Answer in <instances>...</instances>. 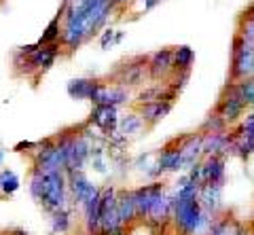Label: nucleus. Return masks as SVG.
I'll return each instance as SVG.
<instances>
[{"instance_id": "nucleus-1", "label": "nucleus", "mask_w": 254, "mask_h": 235, "mask_svg": "<svg viewBox=\"0 0 254 235\" xmlns=\"http://www.w3.org/2000/svg\"><path fill=\"white\" fill-rule=\"evenodd\" d=\"M115 11L113 0H62L58 17L62 19V51L72 56L102 30Z\"/></svg>"}, {"instance_id": "nucleus-2", "label": "nucleus", "mask_w": 254, "mask_h": 235, "mask_svg": "<svg viewBox=\"0 0 254 235\" xmlns=\"http://www.w3.org/2000/svg\"><path fill=\"white\" fill-rule=\"evenodd\" d=\"M62 53L64 51H62L60 43H55V45L32 43V45L17 47L13 53V70L17 76L32 78L34 85H38L41 76L49 72L55 64V59H58Z\"/></svg>"}, {"instance_id": "nucleus-3", "label": "nucleus", "mask_w": 254, "mask_h": 235, "mask_svg": "<svg viewBox=\"0 0 254 235\" xmlns=\"http://www.w3.org/2000/svg\"><path fill=\"white\" fill-rule=\"evenodd\" d=\"M174 193H176V206L172 216L174 235H195L208 218L199 203V184L189 182L182 189H174Z\"/></svg>"}, {"instance_id": "nucleus-4", "label": "nucleus", "mask_w": 254, "mask_h": 235, "mask_svg": "<svg viewBox=\"0 0 254 235\" xmlns=\"http://www.w3.org/2000/svg\"><path fill=\"white\" fill-rule=\"evenodd\" d=\"M36 203L43 208V212L49 216L58 210L70 208V191H68V176L66 172H53V174H43L41 191H38Z\"/></svg>"}, {"instance_id": "nucleus-5", "label": "nucleus", "mask_w": 254, "mask_h": 235, "mask_svg": "<svg viewBox=\"0 0 254 235\" xmlns=\"http://www.w3.org/2000/svg\"><path fill=\"white\" fill-rule=\"evenodd\" d=\"M108 83L121 85L125 89H138L142 85H146L148 78V56H129L123 61H119L113 72L106 76Z\"/></svg>"}, {"instance_id": "nucleus-6", "label": "nucleus", "mask_w": 254, "mask_h": 235, "mask_svg": "<svg viewBox=\"0 0 254 235\" xmlns=\"http://www.w3.org/2000/svg\"><path fill=\"white\" fill-rule=\"evenodd\" d=\"M117 195L119 186L104 184L102 186V199H100V235H127L129 229L123 225L117 210Z\"/></svg>"}, {"instance_id": "nucleus-7", "label": "nucleus", "mask_w": 254, "mask_h": 235, "mask_svg": "<svg viewBox=\"0 0 254 235\" xmlns=\"http://www.w3.org/2000/svg\"><path fill=\"white\" fill-rule=\"evenodd\" d=\"M246 111H248V108H246L242 96L237 93L235 83L227 81L225 87H222L220 93H218V100H216V104H214L212 113H216L229 127H233V125H237L244 119Z\"/></svg>"}, {"instance_id": "nucleus-8", "label": "nucleus", "mask_w": 254, "mask_h": 235, "mask_svg": "<svg viewBox=\"0 0 254 235\" xmlns=\"http://www.w3.org/2000/svg\"><path fill=\"white\" fill-rule=\"evenodd\" d=\"M254 76V45L242 41L233 34L231 43V66H229V81H242V78Z\"/></svg>"}, {"instance_id": "nucleus-9", "label": "nucleus", "mask_w": 254, "mask_h": 235, "mask_svg": "<svg viewBox=\"0 0 254 235\" xmlns=\"http://www.w3.org/2000/svg\"><path fill=\"white\" fill-rule=\"evenodd\" d=\"M182 172V157H180V146L178 138H172L170 142L157 151V163H155V180H161L165 174H180Z\"/></svg>"}, {"instance_id": "nucleus-10", "label": "nucleus", "mask_w": 254, "mask_h": 235, "mask_svg": "<svg viewBox=\"0 0 254 235\" xmlns=\"http://www.w3.org/2000/svg\"><path fill=\"white\" fill-rule=\"evenodd\" d=\"M174 74V47H161L148 56V78L153 83H168Z\"/></svg>"}, {"instance_id": "nucleus-11", "label": "nucleus", "mask_w": 254, "mask_h": 235, "mask_svg": "<svg viewBox=\"0 0 254 235\" xmlns=\"http://www.w3.org/2000/svg\"><path fill=\"white\" fill-rule=\"evenodd\" d=\"M178 146L182 157V172H189L195 163H199L203 159V134L199 129L185 136H178Z\"/></svg>"}, {"instance_id": "nucleus-12", "label": "nucleus", "mask_w": 254, "mask_h": 235, "mask_svg": "<svg viewBox=\"0 0 254 235\" xmlns=\"http://www.w3.org/2000/svg\"><path fill=\"white\" fill-rule=\"evenodd\" d=\"M68 191H70V201H72L74 210H81V206L91 197L98 189V184L91 182V178L85 172H68Z\"/></svg>"}, {"instance_id": "nucleus-13", "label": "nucleus", "mask_w": 254, "mask_h": 235, "mask_svg": "<svg viewBox=\"0 0 254 235\" xmlns=\"http://www.w3.org/2000/svg\"><path fill=\"white\" fill-rule=\"evenodd\" d=\"M119 119H121L119 108L104 104V106H93L91 108L87 123H89L93 129H98L102 136H108V134H113L115 129H119Z\"/></svg>"}, {"instance_id": "nucleus-14", "label": "nucleus", "mask_w": 254, "mask_h": 235, "mask_svg": "<svg viewBox=\"0 0 254 235\" xmlns=\"http://www.w3.org/2000/svg\"><path fill=\"white\" fill-rule=\"evenodd\" d=\"M227 182V157L214 155L201 159V184L225 186Z\"/></svg>"}, {"instance_id": "nucleus-15", "label": "nucleus", "mask_w": 254, "mask_h": 235, "mask_svg": "<svg viewBox=\"0 0 254 235\" xmlns=\"http://www.w3.org/2000/svg\"><path fill=\"white\" fill-rule=\"evenodd\" d=\"M174 98H165V100H159V102H153V104H144V106H138V108H133V111H138L140 117L144 119L146 123V127H155V125L161 123L165 117H168L172 113V108H174Z\"/></svg>"}, {"instance_id": "nucleus-16", "label": "nucleus", "mask_w": 254, "mask_h": 235, "mask_svg": "<svg viewBox=\"0 0 254 235\" xmlns=\"http://www.w3.org/2000/svg\"><path fill=\"white\" fill-rule=\"evenodd\" d=\"M222 191H225V186H216V184H201L199 186V203H201L203 212L210 214L212 218H216L225 212Z\"/></svg>"}, {"instance_id": "nucleus-17", "label": "nucleus", "mask_w": 254, "mask_h": 235, "mask_svg": "<svg viewBox=\"0 0 254 235\" xmlns=\"http://www.w3.org/2000/svg\"><path fill=\"white\" fill-rule=\"evenodd\" d=\"M117 210L119 216H121L123 225L127 229L140 225L138 221V212H136V203H133V191L127 189V186H119V195H117Z\"/></svg>"}, {"instance_id": "nucleus-18", "label": "nucleus", "mask_w": 254, "mask_h": 235, "mask_svg": "<svg viewBox=\"0 0 254 235\" xmlns=\"http://www.w3.org/2000/svg\"><path fill=\"white\" fill-rule=\"evenodd\" d=\"M231 151V129L220 131V134H203V157H227Z\"/></svg>"}, {"instance_id": "nucleus-19", "label": "nucleus", "mask_w": 254, "mask_h": 235, "mask_svg": "<svg viewBox=\"0 0 254 235\" xmlns=\"http://www.w3.org/2000/svg\"><path fill=\"white\" fill-rule=\"evenodd\" d=\"M95 83H98V78L78 76V78H72V81H68L66 91H68V96L72 98V100H78V102H85V100H87V102H89Z\"/></svg>"}, {"instance_id": "nucleus-20", "label": "nucleus", "mask_w": 254, "mask_h": 235, "mask_svg": "<svg viewBox=\"0 0 254 235\" xmlns=\"http://www.w3.org/2000/svg\"><path fill=\"white\" fill-rule=\"evenodd\" d=\"M146 129H148L146 123L140 117L138 111H131V113H127V115H123L121 119H119V131H121L127 140L142 136V131H146Z\"/></svg>"}, {"instance_id": "nucleus-21", "label": "nucleus", "mask_w": 254, "mask_h": 235, "mask_svg": "<svg viewBox=\"0 0 254 235\" xmlns=\"http://www.w3.org/2000/svg\"><path fill=\"white\" fill-rule=\"evenodd\" d=\"M49 227H51V233L55 235H68L74 227V208L70 206L49 214Z\"/></svg>"}, {"instance_id": "nucleus-22", "label": "nucleus", "mask_w": 254, "mask_h": 235, "mask_svg": "<svg viewBox=\"0 0 254 235\" xmlns=\"http://www.w3.org/2000/svg\"><path fill=\"white\" fill-rule=\"evenodd\" d=\"M19 189H21V178L17 172H13L9 168L0 170V199L9 201Z\"/></svg>"}, {"instance_id": "nucleus-23", "label": "nucleus", "mask_w": 254, "mask_h": 235, "mask_svg": "<svg viewBox=\"0 0 254 235\" xmlns=\"http://www.w3.org/2000/svg\"><path fill=\"white\" fill-rule=\"evenodd\" d=\"M244 223L240 221H235L233 214L231 212H222L220 216L214 218V223H212V229H210V235H235L237 231H240V227Z\"/></svg>"}, {"instance_id": "nucleus-24", "label": "nucleus", "mask_w": 254, "mask_h": 235, "mask_svg": "<svg viewBox=\"0 0 254 235\" xmlns=\"http://www.w3.org/2000/svg\"><path fill=\"white\" fill-rule=\"evenodd\" d=\"M195 61V51L189 45L174 47V72H190Z\"/></svg>"}, {"instance_id": "nucleus-25", "label": "nucleus", "mask_w": 254, "mask_h": 235, "mask_svg": "<svg viewBox=\"0 0 254 235\" xmlns=\"http://www.w3.org/2000/svg\"><path fill=\"white\" fill-rule=\"evenodd\" d=\"M60 38H62V19L55 15V17L47 23V28L43 30V34L36 43L38 45H55V43H60Z\"/></svg>"}, {"instance_id": "nucleus-26", "label": "nucleus", "mask_w": 254, "mask_h": 235, "mask_svg": "<svg viewBox=\"0 0 254 235\" xmlns=\"http://www.w3.org/2000/svg\"><path fill=\"white\" fill-rule=\"evenodd\" d=\"M231 127L220 119V117L216 113H210L208 117L203 119V123L199 125V131L201 134H220V131H229Z\"/></svg>"}, {"instance_id": "nucleus-27", "label": "nucleus", "mask_w": 254, "mask_h": 235, "mask_svg": "<svg viewBox=\"0 0 254 235\" xmlns=\"http://www.w3.org/2000/svg\"><path fill=\"white\" fill-rule=\"evenodd\" d=\"M235 87H237V93L242 96L246 108H254V76L235 81Z\"/></svg>"}, {"instance_id": "nucleus-28", "label": "nucleus", "mask_w": 254, "mask_h": 235, "mask_svg": "<svg viewBox=\"0 0 254 235\" xmlns=\"http://www.w3.org/2000/svg\"><path fill=\"white\" fill-rule=\"evenodd\" d=\"M117 45V30L113 28H106V30H102V34H100V47L102 49H110V47H115Z\"/></svg>"}, {"instance_id": "nucleus-29", "label": "nucleus", "mask_w": 254, "mask_h": 235, "mask_svg": "<svg viewBox=\"0 0 254 235\" xmlns=\"http://www.w3.org/2000/svg\"><path fill=\"white\" fill-rule=\"evenodd\" d=\"M36 148V140L32 142V140H21V142H17L13 146L15 153H26V155H32V151Z\"/></svg>"}, {"instance_id": "nucleus-30", "label": "nucleus", "mask_w": 254, "mask_h": 235, "mask_svg": "<svg viewBox=\"0 0 254 235\" xmlns=\"http://www.w3.org/2000/svg\"><path fill=\"white\" fill-rule=\"evenodd\" d=\"M9 235H30L26 229H21V227H15V229H9Z\"/></svg>"}, {"instance_id": "nucleus-31", "label": "nucleus", "mask_w": 254, "mask_h": 235, "mask_svg": "<svg viewBox=\"0 0 254 235\" xmlns=\"http://www.w3.org/2000/svg\"><path fill=\"white\" fill-rule=\"evenodd\" d=\"M131 0H113V4H115V9H119V6H125V4H129Z\"/></svg>"}, {"instance_id": "nucleus-32", "label": "nucleus", "mask_w": 254, "mask_h": 235, "mask_svg": "<svg viewBox=\"0 0 254 235\" xmlns=\"http://www.w3.org/2000/svg\"><path fill=\"white\" fill-rule=\"evenodd\" d=\"M2 163H4V148H0V168H2Z\"/></svg>"}, {"instance_id": "nucleus-33", "label": "nucleus", "mask_w": 254, "mask_h": 235, "mask_svg": "<svg viewBox=\"0 0 254 235\" xmlns=\"http://www.w3.org/2000/svg\"><path fill=\"white\" fill-rule=\"evenodd\" d=\"M0 235H9V229H6V231H0Z\"/></svg>"}, {"instance_id": "nucleus-34", "label": "nucleus", "mask_w": 254, "mask_h": 235, "mask_svg": "<svg viewBox=\"0 0 254 235\" xmlns=\"http://www.w3.org/2000/svg\"><path fill=\"white\" fill-rule=\"evenodd\" d=\"M49 235H55V233H49Z\"/></svg>"}, {"instance_id": "nucleus-35", "label": "nucleus", "mask_w": 254, "mask_h": 235, "mask_svg": "<svg viewBox=\"0 0 254 235\" xmlns=\"http://www.w3.org/2000/svg\"><path fill=\"white\" fill-rule=\"evenodd\" d=\"M0 2H2V0H0Z\"/></svg>"}, {"instance_id": "nucleus-36", "label": "nucleus", "mask_w": 254, "mask_h": 235, "mask_svg": "<svg viewBox=\"0 0 254 235\" xmlns=\"http://www.w3.org/2000/svg\"><path fill=\"white\" fill-rule=\"evenodd\" d=\"M252 2H254V0H252Z\"/></svg>"}]
</instances>
